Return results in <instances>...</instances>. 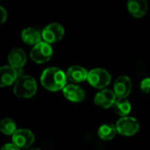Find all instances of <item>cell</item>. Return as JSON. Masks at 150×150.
<instances>
[{"instance_id":"3957f363","label":"cell","mask_w":150,"mask_h":150,"mask_svg":"<svg viewBox=\"0 0 150 150\" xmlns=\"http://www.w3.org/2000/svg\"><path fill=\"white\" fill-rule=\"evenodd\" d=\"M111 75L110 73L101 68H96L89 71L87 81L94 88L97 89H105L111 83Z\"/></svg>"},{"instance_id":"e0dca14e","label":"cell","mask_w":150,"mask_h":150,"mask_svg":"<svg viewBox=\"0 0 150 150\" xmlns=\"http://www.w3.org/2000/svg\"><path fill=\"white\" fill-rule=\"evenodd\" d=\"M112 107H113L114 112L118 115L122 116V117L127 116L130 113L131 108H132L131 104L127 99V98H118Z\"/></svg>"},{"instance_id":"9a60e30c","label":"cell","mask_w":150,"mask_h":150,"mask_svg":"<svg viewBox=\"0 0 150 150\" xmlns=\"http://www.w3.org/2000/svg\"><path fill=\"white\" fill-rule=\"evenodd\" d=\"M21 39L25 44L31 45V46H35L41 41L42 34L38 30H36L33 27H27L22 31Z\"/></svg>"},{"instance_id":"30bf717a","label":"cell","mask_w":150,"mask_h":150,"mask_svg":"<svg viewBox=\"0 0 150 150\" xmlns=\"http://www.w3.org/2000/svg\"><path fill=\"white\" fill-rule=\"evenodd\" d=\"M117 98H118L113 91L109 89H103L96 94L94 98V103L95 105L104 109H107L111 106H113Z\"/></svg>"},{"instance_id":"7c38bea8","label":"cell","mask_w":150,"mask_h":150,"mask_svg":"<svg viewBox=\"0 0 150 150\" xmlns=\"http://www.w3.org/2000/svg\"><path fill=\"white\" fill-rule=\"evenodd\" d=\"M88 73L89 72L84 68L78 65H74L68 69L66 75L69 81L73 83H79L87 80Z\"/></svg>"},{"instance_id":"9c48e42d","label":"cell","mask_w":150,"mask_h":150,"mask_svg":"<svg viewBox=\"0 0 150 150\" xmlns=\"http://www.w3.org/2000/svg\"><path fill=\"white\" fill-rule=\"evenodd\" d=\"M132 88L133 83L130 77H128L127 76H121L118 77L114 82L113 91L116 94L117 98H126L130 95Z\"/></svg>"},{"instance_id":"5bb4252c","label":"cell","mask_w":150,"mask_h":150,"mask_svg":"<svg viewBox=\"0 0 150 150\" xmlns=\"http://www.w3.org/2000/svg\"><path fill=\"white\" fill-rule=\"evenodd\" d=\"M8 62L16 69H21L26 62V54L21 48H14L8 54Z\"/></svg>"},{"instance_id":"7a4b0ae2","label":"cell","mask_w":150,"mask_h":150,"mask_svg":"<svg viewBox=\"0 0 150 150\" xmlns=\"http://www.w3.org/2000/svg\"><path fill=\"white\" fill-rule=\"evenodd\" d=\"M37 91V83L35 79L31 76H25L19 77L13 87L14 94L20 98H29L35 95Z\"/></svg>"},{"instance_id":"4fadbf2b","label":"cell","mask_w":150,"mask_h":150,"mask_svg":"<svg viewBox=\"0 0 150 150\" xmlns=\"http://www.w3.org/2000/svg\"><path fill=\"white\" fill-rule=\"evenodd\" d=\"M127 10L134 18H142L148 11L147 0H128Z\"/></svg>"},{"instance_id":"52a82bcc","label":"cell","mask_w":150,"mask_h":150,"mask_svg":"<svg viewBox=\"0 0 150 150\" xmlns=\"http://www.w3.org/2000/svg\"><path fill=\"white\" fill-rule=\"evenodd\" d=\"M41 34L44 41L49 44H53L60 41L63 38L65 34V30L61 24L51 23L47 26H45Z\"/></svg>"},{"instance_id":"ac0fdd59","label":"cell","mask_w":150,"mask_h":150,"mask_svg":"<svg viewBox=\"0 0 150 150\" xmlns=\"http://www.w3.org/2000/svg\"><path fill=\"white\" fill-rule=\"evenodd\" d=\"M0 130L4 134L6 135H13V134L18 130L16 123L13 120L10 118H4L1 120L0 123Z\"/></svg>"},{"instance_id":"ba28073f","label":"cell","mask_w":150,"mask_h":150,"mask_svg":"<svg viewBox=\"0 0 150 150\" xmlns=\"http://www.w3.org/2000/svg\"><path fill=\"white\" fill-rule=\"evenodd\" d=\"M35 141L33 134L28 129H18L12 135V143L18 149H27Z\"/></svg>"},{"instance_id":"44dd1931","label":"cell","mask_w":150,"mask_h":150,"mask_svg":"<svg viewBox=\"0 0 150 150\" xmlns=\"http://www.w3.org/2000/svg\"><path fill=\"white\" fill-rule=\"evenodd\" d=\"M1 150H19V149L13 143H7L2 147Z\"/></svg>"},{"instance_id":"277c9868","label":"cell","mask_w":150,"mask_h":150,"mask_svg":"<svg viewBox=\"0 0 150 150\" xmlns=\"http://www.w3.org/2000/svg\"><path fill=\"white\" fill-rule=\"evenodd\" d=\"M53 56V48L51 44L46 41H40L33 46L30 52V58L33 62L38 64H42L48 62Z\"/></svg>"},{"instance_id":"ffe728a7","label":"cell","mask_w":150,"mask_h":150,"mask_svg":"<svg viewBox=\"0 0 150 150\" xmlns=\"http://www.w3.org/2000/svg\"><path fill=\"white\" fill-rule=\"evenodd\" d=\"M0 14H1V21H0V23L3 24L7 19V11H5V9L3 6H0Z\"/></svg>"},{"instance_id":"6da1fadb","label":"cell","mask_w":150,"mask_h":150,"mask_svg":"<svg viewBox=\"0 0 150 150\" xmlns=\"http://www.w3.org/2000/svg\"><path fill=\"white\" fill-rule=\"evenodd\" d=\"M67 75L63 70L55 67L46 69L40 76V83L50 91H58L63 90L67 85Z\"/></svg>"},{"instance_id":"8992f818","label":"cell","mask_w":150,"mask_h":150,"mask_svg":"<svg viewBox=\"0 0 150 150\" xmlns=\"http://www.w3.org/2000/svg\"><path fill=\"white\" fill-rule=\"evenodd\" d=\"M24 76L23 69H16L11 65H5L0 69V86L6 87L10 86L16 81Z\"/></svg>"},{"instance_id":"d6986e66","label":"cell","mask_w":150,"mask_h":150,"mask_svg":"<svg viewBox=\"0 0 150 150\" xmlns=\"http://www.w3.org/2000/svg\"><path fill=\"white\" fill-rule=\"evenodd\" d=\"M141 90L147 93V94H150V77H147L145 79H143L141 83Z\"/></svg>"},{"instance_id":"5b68a950","label":"cell","mask_w":150,"mask_h":150,"mask_svg":"<svg viewBox=\"0 0 150 150\" xmlns=\"http://www.w3.org/2000/svg\"><path fill=\"white\" fill-rule=\"evenodd\" d=\"M118 133L124 136H133L140 130V123L134 117H121L116 123Z\"/></svg>"},{"instance_id":"2e32d148","label":"cell","mask_w":150,"mask_h":150,"mask_svg":"<svg viewBox=\"0 0 150 150\" xmlns=\"http://www.w3.org/2000/svg\"><path fill=\"white\" fill-rule=\"evenodd\" d=\"M117 134L118 130L116 125L112 124H104L98 128V131L99 138L103 141H111L116 136Z\"/></svg>"},{"instance_id":"8fae6325","label":"cell","mask_w":150,"mask_h":150,"mask_svg":"<svg viewBox=\"0 0 150 150\" xmlns=\"http://www.w3.org/2000/svg\"><path fill=\"white\" fill-rule=\"evenodd\" d=\"M62 92L63 96L70 102L79 103L85 98L84 91L77 84H67L63 88Z\"/></svg>"},{"instance_id":"7402d4cb","label":"cell","mask_w":150,"mask_h":150,"mask_svg":"<svg viewBox=\"0 0 150 150\" xmlns=\"http://www.w3.org/2000/svg\"><path fill=\"white\" fill-rule=\"evenodd\" d=\"M27 150H40V149H36V148H34V149H29Z\"/></svg>"}]
</instances>
